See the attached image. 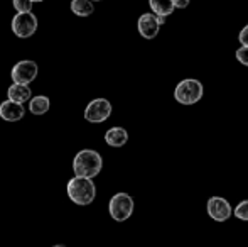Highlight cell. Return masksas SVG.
Listing matches in <instances>:
<instances>
[{
  "instance_id": "cell-1",
  "label": "cell",
  "mask_w": 248,
  "mask_h": 247,
  "mask_svg": "<svg viewBox=\"0 0 248 247\" xmlns=\"http://www.w3.org/2000/svg\"><path fill=\"white\" fill-rule=\"evenodd\" d=\"M103 159L93 149H83L73 159V171L76 176H86V178H95L101 171Z\"/></svg>"
},
{
  "instance_id": "cell-2",
  "label": "cell",
  "mask_w": 248,
  "mask_h": 247,
  "mask_svg": "<svg viewBox=\"0 0 248 247\" xmlns=\"http://www.w3.org/2000/svg\"><path fill=\"white\" fill-rule=\"evenodd\" d=\"M68 197L76 205H90L96 197V188L92 178L86 176H75L68 183Z\"/></svg>"
},
{
  "instance_id": "cell-3",
  "label": "cell",
  "mask_w": 248,
  "mask_h": 247,
  "mask_svg": "<svg viewBox=\"0 0 248 247\" xmlns=\"http://www.w3.org/2000/svg\"><path fill=\"white\" fill-rule=\"evenodd\" d=\"M174 99L183 105H193L202 99V85L201 82L193 78H187L179 82V85L174 90Z\"/></svg>"
},
{
  "instance_id": "cell-4",
  "label": "cell",
  "mask_w": 248,
  "mask_h": 247,
  "mask_svg": "<svg viewBox=\"0 0 248 247\" xmlns=\"http://www.w3.org/2000/svg\"><path fill=\"white\" fill-rule=\"evenodd\" d=\"M108 210H110V215L113 220L125 222L134 212V200L127 193H117L111 197Z\"/></svg>"
},
{
  "instance_id": "cell-5",
  "label": "cell",
  "mask_w": 248,
  "mask_h": 247,
  "mask_svg": "<svg viewBox=\"0 0 248 247\" xmlns=\"http://www.w3.org/2000/svg\"><path fill=\"white\" fill-rule=\"evenodd\" d=\"M12 31L17 37H31L37 31V17L32 12H17L12 19Z\"/></svg>"
},
{
  "instance_id": "cell-6",
  "label": "cell",
  "mask_w": 248,
  "mask_h": 247,
  "mask_svg": "<svg viewBox=\"0 0 248 247\" xmlns=\"http://www.w3.org/2000/svg\"><path fill=\"white\" fill-rule=\"evenodd\" d=\"M111 115V103L107 99H95L85 109V119L92 124L105 122Z\"/></svg>"
},
{
  "instance_id": "cell-7",
  "label": "cell",
  "mask_w": 248,
  "mask_h": 247,
  "mask_svg": "<svg viewBox=\"0 0 248 247\" xmlns=\"http://www.w3.org/2000/svg\"><path fill=\"white\" fill-rule=\"evenodd\" d=\"M37 71H39V66H37L36 61H31V60L19 61L12 68V82L29 85L31 82L36 80Z\"/></svg>"
},
{
  "instance_id": "cell-8",
  "label": "cell",
  "mask_w": 248,
  "mask_h": 247,
  "mask_svg": "<svg viewBox=\"0 0 248 247\" xmlns=\"http://www.w3.org/2000/svg\"><path fill=\"white\" fill-rule=\"evenodd\" d=\"M233 210L228 200L221 197H211L208 200V215L216 222H226L232 217Z\"/></svg>"
},
{
  "instance_id": "cell-9",
  "label": "cell",
  "mask_w": 248,
  "mask_h": 247,
  "mask_svg": "<svg viewBox=\"0 0 248 247\" xmlns=\"http://www.w3.org/2000/svg\"><path fill=\"white\" fill-rule=\"evenodd\" d=\"M137 27H139V33H140L142 37L145 39H154V37L159 34V20H157V14H142L139 17V22H137Z\"/></svg>"
},
{
  "instance_id": "cell-10",
  "label": "cell",
  "mask_w": 248,
  "mask_h": 247,
  "mask_svg": "<svg viewBox=\"0 0 248 247\" xmlns=\"http://www.w3.org/2000/svg\"><path fill=\"white\" fill-rule=\"evenodd\" d=\"M24 103L16 102V100H5L0 105V117L7 122H17L24 117Z\"/></svg>"
},
{
  "instance_id": "cell-11",
  "label": "cell",
  "mask_w": 248,
  "mask_h": 247,
  "mask_svg": "<svg viewBox=\"0 0 248 247\" xmlns=\"http://www.w3.org/2000/svg\"><path fill=\"white\" fill-rule=\"evenodd\" d=\"M105 141H107V144L111 146V148H122V146L127 144L128 134H127V131L122 127H111V129H108L107 134H105Z\"/></svg>"
},
{
  "instance_id": "cell-12",
  "label": "cell",
  "mask_w": 248,
  "mask_h": 247,
  "mask_svg": "<svg viewBox=\"0 0 248 247\" xmlns=\"http://www.w3.org/2000/svg\"><path fill=\"white\" fill-rule=\"evenodd\" d=\"M7 97L10 100H16V102H20V103H26L27 100L32 97V92L27 85L24 83H14L10 85V88L7 90Z\"/></svg>"
},
{
  "instance_id": "cell-13",
  "label": "cell",
  "mask_w": 248,
  "mask_h": 247,
  "mask_svg": "<svg viewBox=\"0 0 248 247\" xmlns=\"http://www.w3.org/2000/svg\"><path fill=\"white\" fill-rule=\"evenodd\" d=\"M49 107H51V100L47 99L46 95L34 97V99H31V103H29V110L34 115H44V114L49 110Z\"/></svg>"
},
{
  "instance_id": "cell-14",
  "label": "cell",
  "mask_w": 248,
  "mask_h": 247,
  "mask_svg": "<svg viewBox=\"0 0 248 247\" xmlns=\"http://www.w3.org/2000/svg\"><path fill=\"white\" fill-rule=\"evenodd\" d=\"M71 10L79 17H88L95 12V5H93V0H73Z\"/></svg>"
},
{
  "instance_id": "cell-15",
  "label": "cell",
  "mask_w": 248,
  "mask_h": 247,
  "mask_svg": "<svg viewBox=\"0 0 248 247\" xmlns=\"http://www.w3.org/2000/svg\"><path fill=\"white\" fill-rule=\"evenodd\" d=\"M149 5L152 12L159 14V16H170L176 9L172 0H149Z\"/></svg>"
},
{
  "instance_id": "cell-16",
  "label": "cell",
  "mask_w": 248,
  "mask_h": 247,
  "mask_svg": "<svg viewBox=\"0 0 248 247\" xmlns=\"http://www.w3.org/2000/svg\"><path fill=\"white\" fill-rule=\"evenodd\" d=\"M233 214H235V217L240 218V220L248 222V200L240 201L238 207L235 208V212H233Z\"/></svg>"
},
{
  "instance_id": "cell-17",
  "label": "cell",
  "mask_w": 248,
  "mask_h": 247,
  "mask_svg": "<svg viewBox=\"0 0 248 247\" xmlns=\"http://www.w3.org/2000/svg\"><path fill=\"white\" fill-rule=\"evenodd\" d=\"M34 0H14V7L17 12H31L34 5Z\"/></svg>"
},
{
  "instance_id": "cell-18",
  "label": "cell",
  "mask_w": 248,
  "mask_h": 247,
  "mask_svg": "<svg viewBox=\"0 0 248 247\" xmlns=\"http://www.w3.org/2000/svg\"><path fill=\"white\" fill-rule=\"evenodd\" d=\"M236 60L242 63V65L248 66V46H242L236 51Z\"/></svg>"
},
{
  "instance_id": "cell-19",
  "label": "cell",
  "mask_w": 248,
  "mask_h": 247,
  "mask_svg": "<svg viewBox=\"0 0 248 247\" xmlns=\"http://www.w3.org/2000/svg\"><path fill=\"white\" fill-rule=\"evenodd\" d=\"M240 43L243 44V46H248V24L245 27H243L242 31H240V36H238Z\"/></svg>"
},
{
  "instance_id": "cell-20",
  "label": "cell",
  "mask_w": 248,
  "mask_h": 247,
  "mask_svg": "<svg viewBox=\"0 0 248 247\" xmlns=\"http://www.w3.org/2000/svg\"><path fill=\"white\" fill-rule=\"evenodd\" d=\"M172 2L177 9H186V7L189 5V0H172Z\"/></svg>"
},
{
  "instance_id": "cell-21",
  "label": "cell",
  "mask_w": 248,
  "mask_h": 247,
  "mask_svg": "<svg viewBox=\"0 0 248 247\" xmlns=\"http://www.w3.org/2000/svg\"><path fill=\"white\" fill-rule=\"evenodd\" d=\"M166 17L167 16H159V14H157V20H159L160 26H162V24H166Z\"/></svg>"
},
{
  "instance_id": "cell-22",
  "label": "cell",
  "mask_w": 248,
  "mask_h": 247,
  "mask_svg": "<svg viewBox=\"0 0 248 247\" xmlns=\"http://www.w3.org/2000/svg\"><path fill=\"white\" fill-rule=\"evenodd\" d=\"M34 2H44V0H34Z\"/></svg>"
},
{
  "instance_id": "cell-23",
  "label": "cell",
  "mask_w": 248,
  "mask_h": 247,
  "mask_svg": "<svg viewBox=\"0 0 248 247\" xmlns=\"http://www.w3.org/2000/svg\"><path fill=\"white\" fill-rule=\"evenodd\" d=\"M93 2H100V0H93Z\"/></svg>"
}]
</instances>
